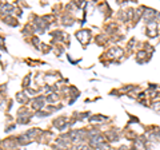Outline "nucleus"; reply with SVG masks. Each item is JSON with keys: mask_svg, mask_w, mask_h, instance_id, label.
<instances>
[{"mask_svg": "<svg viewBox=\"0 0 160 150\" xmlns=\"http://www.w3.org/2000/svg\"><path fill=\"white\" fill-rule=\"evenodd\" d=\"M144 11H147V12H144V19H146L148 23H151V22H152V19H155V18L158 16V12L155 11V9L144 8Z\"/></svg>", "mask_w": 160, "mask_h": 150, "instance_id": "nucleus-2", "label": "nucleus"}, {"mask_svg": "<svg viewBox=\"0 0 160 150\" xmlns=\"http://www.w3.org/2000/svg\"><path fill=\"white\" fill-rule=\"evenodd\" d=\"M133 147L135 150H146V143L142 139H136V141L133 142Z\"/></svg>", "mask_w": 160, "mask_h": 150, "instance_id": "nucleus-3", "label": "nucleus"}, {"mask_svg": "<svg viewBox=\"0 0 160 150\" xmlns=\"http://www.w3.org/2000/svg\"><path fill=\"white\" fill-rule=\"evenodd\" d=\"M104 143V139H103V137L100 136V134H96V136H93L92 138H91V141H89V145H91L92 147H100Z\"/></svg>", "mask_w": 160, "mask_h": 150, "instance_id": "nucleus-1", "label": "nucleus"}, {"mask_svg": "<svg viewBox=\"0 0 160 150\" xmlns=\"http://www.w3.org/2000/svg\"><path fill=\"white\" fill-rule=\"evenodd\" d=\"M99 150H109V145H107V143H103L102 146L99 147Z\"/></svg>", "mask_w": 160, "mask_h": 150, "instance_id": "nucleus-4", "label": "nucleus"}]
</instances>
